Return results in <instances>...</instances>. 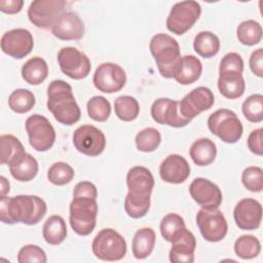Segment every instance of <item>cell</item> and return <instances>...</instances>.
I'll use <instances>...</instances> for the list:
<instances>
[{
  "instance_id": "74e56055",
  "label": "cell",
  "mask_w": 263,
  "mask_h": 263,
  "mask_svg": "<svg viewBox=\"0 0 263 263\" xmlns=\"http://www.w3.org/2000/svg\"><path fill=\"white\" fill-rule=\"evenodd\" d=\"M241 111L250 122H261L263 120V96L260 93L249 96L242 103Z\"/></svg>"
},
{
  "instance_id": "83f0119b",
  "label": "cell",
  "mask_w": 263,
  "mask_h": 263,
  "mask_svg": "<svg viewBox=\"0 0 263 263\" xmlns=\"http://www.w3.org/2000/svg\"><path fill=\"white\" fill-rule=\"evenodd\" d=\"M48 75V66L46 62L40 57H34L28 60L22 67L23 79L31 84H41Z\"/></svg>"
},
{
  "instance_id": "9a60e30c",
  "label": "cell",
  "mask_w": 263,
  "mask_h": 263,
  "mask_svg": "<svg viewBox=\"0 0 263 263\" xmlns=\"http://www.w3.org/2000/svg\"><path fill=\"white\" fill-rule=\"evenodd\" d=\"M33 46V36L26 29H12L5 32L1 37L2 51L13 59L21 60L27 57L32 51Z\"/></svg>"
},
{
  "instance_id": "4316f807",
  "label": "cell",
  "mask_w": 263,
  "mask_h": 263,
  "mask_svg": "<svg viewBox=\"0 0 263 263\" xmlns=\"http://www.w3.org/2000/svg\"><path fill=\"white\" fill-rule=\"evenodd\" d=\"M202 72V64L198 58L192 54L182 57L181 66L175 80L182 85H189L197 81Z\"/></svg>"
},
{
  "instance_id": "836d02e7",
  "label": "cell",
  "mask_w": 263,
  "mask_h": 263,
  "mask_svg": "<svg viewBox=\"0 0 263 263\" xmlns=\"http://www.w3.org/2000/svg\"><path fill=\"white\" fill-rule=\"evenodd\" d=\"M36 100L34 93L26 88H17L13 90L8 98L9 108L18 114L28 113L35 106Z\"/></svg>"
},
{
  "instance_id": "ba28073f",
  "label": "cell",
  "mask_w": 263,
  "mask_h": 263,
  "mask_svg": "<svg viewBox=\"0 0 263 263\" xmlns=\"http://www.w3.org/2000/svg\"><path fill=\"white\" fill-rule=\"evenodd\" d=\"M30 145L39 152L49 150L55 141V130L49 120L40 114L29 116L25 123Z\"/></svg>"
},
{
  "instance_id": "8d00e7d4",
  "label": "cell",
  "mask_w": 263,
  "mask_h": 263,
  "mask_svg": "<svg viewBox=\"0 0 263 263\" xmlns=\"http://www.w3.org/2000/svg\"><path fill=\"white\" fill-rule=\"evenodd\" d=\"M136 147L141 152H153L161 143V135L154 127H146L140 130L135 138Z\"/></svg>"
},
{
  "instance_id": "e575fe53",
  "label": "cell",
  "mask_w": 263,
  "mask_h": 263,
  "mask_svg": "<svg viewBox=\"0 0 263 263\" xmlns=\"http://www.w3.org/2000/svg\"><path fill=\"white\" fill-rule=\"evenodd\" d=\"M234 252L237 257L243 260L256 258L261 252L259 239L251 234L240 235L234 242Z\"/></svg>"
},
{
  "instance_id": "7a4b0ae2",
  "label": "cell",
  "mask_w": 263,
  "mask_h": 263,
  "mask_svg": "<svg viewBox=\"0 0 263 263\" xmlns=\"http://www.w3.org/2000/svg\"><path fill=\"white\" fill-rule=\"evenodd\" d=\"M47 109L54 119L65 125H72L79 121L80 108L73 95L72 86L61 79L53 80L47 87Z\"/></svg>"
},
{
  "instance_id": "52a82bcc",
  "label": "cell",
  "mask_w": 263,
  "mask_h": 263,
  "mask_svg": "<svg viewBox=\"0 0 263 263\" xmlns=\"http://www.w3.org/2000/svg\"><path fill=\"white\" fill-rule=\"evenodd\" d=\"M201 6L193 0L177 2L173 5L166 18V28L176 35H183L198 21Z\"/></svg>"
},
{
  "instance_id": "b9f144b4",
  "label": "cell",
  "mask_w": 263,
  "mask_h": 263,
  "mask_svg": "<svg viewBox=\"0 0 263 263\" xmlns=\"http://www.w3.org/2000/svg\"><path fill=\"white\" fill-rule=\"evenodd\" d=\"M241 182L251 192H261L263 189V170L259 166H248L241 174Z\"/></svg>"
},
{
  "instance_id": "f6af8a7d",
  "label": "cell",
  "mask_w": 263,
  "mask_h": 263,
  "mask_svg": "<svg viewBox=\"0 0 263 263\" xmlns=\"http://www.w3.org/2000/svg\"><path fill=\"white\" fill-rule=\"evenodd\" d=\"M73 197H89L97 199V187L89 181H81L75 185L73 190Z\"/></svg>"
},
{
  "instance_id": "cb8c5ba5",
  "label": "cell",
  "mask_w": 263,
  "mask_h": 263,
  "mask_svg": "<svg viewBox=\"0 0 263 263\" xmlns=\"http://www.w3.org/2000/svg\"><path fill=\"white\" fill-rule=\"evenodd\" d=\"M189 155L196 165L206 166L211 164L217 156L216 144L208 138L197 139L190 146Z\"/></svg>"
},
{
  "instance_id": "ab89813d",
  "label": "cell",
  "mask_w": 263,
  "mask_h": 263,
  "mask_svg": "<svg viewBox=\"0 0 263 263\" xmlns=\"http://www.w3.org/2000/svg\"><path fill=\"white\" fill-rule=\"evenodd\" d=\"M75 176L73 167L67 162L58 161L51 164L47 172L48 181L57 186H63L70 183Z\"/></svg>"
},
{
  "instance_id": "7402d4cb",
  "label": "cell",
  "mask_w": 263,
  "mask_h": 263,
  "mask_svg": "<svg viewBox=\"0 0 263 263\" xmlns=\"http://www.w3.org/2000/svg\"><path fill=\"white\" fill-rule=\"evenodd\" d=\"M126 186L128 192L151 195L154 187L153 175L147 167L136 165L127 172Z\"/></svg>"
},
{
  "instance_id": "7bdbcfd3",
  "label": "cell",
  "mask_w": 263,
  "mask_h": 263,
  "mask_svg": "<svg viewBox=\"0 0 263 263\" xmlns=\"http://www.w3.org/2000/svg\"><path fill=\"white\" fill-rule=\"evenodd\" d=\"M17 261L20 263H45L47 261L45 252L36 245L24 246L17 254Z\"/></svg>"
},
{
  "instance_id": "60d3db41",
  "label": "cell",
  "mask_w": 263,
  "mask_h": 263,
  "mask_svg": "<svg viewBox=\"0 0 263 263\" xmlns=\"http://www.w3.org/2000/svg\"><path fill=\"white\" fill-rule=\"evenodd\" d=\"M184 227H186L184 219L176 213H170L160 222V233L166 241L171 242L173 236Z\"/></svg>"
},
{
  "instance_id": "9c48e42d",
  "label": "cell",
  "mask_w": 263,
  "mask_h": 263,
  "mask_svg": "<svg viewBox=\"0 0 263 263\" xmlns=\"http://www.w3.org/2000/svg\"><path fill=\"white\" fill-rule=\"evenodd\" d=\"M67 2L64 0H35L28 8L29 21L40 29H48L66 12Z\"/></svg>"
},
{
  "instance_id": "277c9868",
  "label": "cell",
  "mask_w": 263,
  "mask_h": 263,
  "mask_svg": "<svg viewBox=\"0 0 263 263\" xmlns=\"http://www.w3.org/2000/svg\"><path fill=\"white\" fill-rule=\"evenodd\" d=\"M69 211L70 225L74 232L81 236L90 234L97 222V199L89 197H73Z\"/></svg>"
},
{
  "instance_id": "e0dca14e",
  "label": "cell",
  "mask_w": 263,
  "mask_h": 263,
  "mask_svg": "<svg viewBox=\"0 0 263 263\" xmlns=\"http://www.w3.org/2000/svg\"><path fill=\"white\" fill-rule=\"evenodd\" d=\"M189 193L193 200L203 209H217L221 205L223 195L220 188L205 178H195L190 186Z\"/></svg>"
},
{
  "instance_id": "ac0fdd59",
  "label": "cell",
  "mask_w": 263,
  "mask_h": 263,
  "mask_svg": "<svg viewBox=\"0 0 263 263\" xmlns=\"http://www.w3.org/2000/svg\"><path fill=\"white\" fill-rule=\"evenodd\" d=\"M233 218L237 227L242 230L258 229L262 220V205L254 198H243L234 206Z\"/></svg>"
},
{
  "instance_id": "ee69618b",
  "label": "cell",
  "mask_w": 263,
  "mask_h": 263,
  "mask_svg": "<svg viewBox=\"0 0 263 263\" xmlns=\"http://www.w3.org/2000/svg\"><path fill=\"white\" fill-rule=\"evenodd\" d=\"M243 72V60L237 52L226 53L219 66V74L223 73H237L242 74Z\"/></svg>"
},
{
  "instance_id": "7dc6e473",
  "label": "cell",
  "mask_w": 263,
  "mask_h": 263,
  "mask_svg": "<svg viewBox=\"0 0 263 263\" xmlns=\"http://www.w3.org/2000/svg\"><path fill=\"white\" fill-rule=\"evenodd\" d=\"M252 72L259 78L263 77V49L257 48L250 57L249 61Z\"/></svg>"
},
{
  "instance_id": "f546056e",
  "label": "cell",
  "mask_w": 263,
  "mask_h": 263,
  "mask_svg": "<svg viewBox=\"0 0 263 263\" xmlns=\"http://www.w3.org/2000/svg\"><path fill=\"white\" fill-rule=\"evenodd\" d=\"M193 48L201 58L210 59L219 52L220 40L216 34L210 31H201L194 38Z\"/></svg>"
},
{
  "instance_id": "ffe728a7",
  "label": "cell",
  "mask_w": 263,
  "mask_h": 263,
  "mask_svg": "<svg viewBox=\"0 0 263 263\" xmlns=\"http://www.w3.org/2000/svg\"><path fill=\"white\" fill-rule=\"evenodd\" d=\"M85 27L80 16L74 11L64 12L51 27V33L61 40H80L84 36Z\"/></svg>"
},
{
  "instance_id": "d6a6232c",
  "label": "cell",
  "mask_w": 263,
  "mask_h": 263,
  "mask_svg": "<svg viewBox=\"0 0 263 263\" xmlns=\"http://www.w3.org/2000/svg\"><path fill=\"white\" fill-rule=\"evenodd\" d=\"M262 27L254 21L248 20L241 22L236 30V36L238 41L247 46H253L258 44L262 39Z\"/></svg>"
},
{
  "instance_id": "5bb4252c",
  "label": "cell",
  "mask_w": 263,
  "mask_h": 263,
  "mask_svg": "<svg viewBox=\"0 0 263 263\" xmlns=\"http://www.w3.org/2000/svg\"><path fill=\"white\" fill-rule=\"evenodd\" d=\"M151 116L156 123L172 127H183L191 120L185 118L180 109V101L170 98L156 99L151 106Z\"/></svg>"
},
{
  "instance_id": "f35d334b",
  "label": "cell",
  "mask_w": 263,
  "mask_h": 263,
  "mask_svg": "<svg viewBox=\"0 0 263 263\" xmlns=\"http://www.w3.org/2000/svg\"><path fill=\"white\" fill-rule=\"evenodd\" d=\"M88 116L98 122H105L111 114L110 102L103 96L90 98L86 105Z\"/></svg>"
},
{
  "instance_id": "7c38bea8",
  "label": "cell",
  "mask_w": 263,
  "mask_h": 263,
  "mask_svg": "<svg viewBox=\"0 0 263 263\" xmlns=\"http://www.w3.org/2000/svg\"><path fill=\"white\" fill-rule=\"evenodd\" d=\"M73 144L80 153L95 157L99 156L106 147V137L101 129L91 124H83L75 129Z\"/></svg>"
},
{
  "instance_id": "681fc988",
  "label": "cell",
  "mask_w": 263,
  "mask_h": 263,
  "mask_svg": "<svg viewBox=\"0 0 263 263\" xmlns=\"http://www.w3.org/2000/svg\"><path fill=\"white\" fill-rule=\"evenodd\" d=\"M10 190V184L8 180L4 177H0V196H5Z\"/></svg>"
},
{
  "instance_id": "bcb514c9",
  "label": "cell",
  "mask_w": 263,
  "mask_h": 263,
  "mask_svg": "<svg viewBox=\"0 0 263 263\" xmlns=\"http://www.w3.org/2000/svg\"><path fill=\"white\" fill-rule=\"evenodd\" d=\"M248 148L251 152L258 156H262L263 154V146H262V128H257L251 132L247 140Z\"/></svg>"
},
{
  "instance_id": "3957f363",
  "label": "cell",
  "mask_w": 263,
  "mask_h": 263,
  "mask_svg": "<svg viewBox=\"0 0 263 263\" xmlns=\"http://www.w3.org/2000/svg\"><path fill=\"white\" fill-rule=\"evenodd\" d=\"M149 48L160 75L164 78H175L182 62L177 40L168 34L159 33L151 38Z\"/></svg>"
},
{
  "instance_id": "2e32d148",
  "label": "cell",
  "mask_w": 263,
  "mask_h": 263,
  "mask_svg": "<svg viewBox=\"0 0 263 263\" xmlns=\"http://www.w3.org/2000/svg\"><path fill=\"white\" fill-rule=\"evenodd\" d=\"M214 103L215 96L213 91L209 87L198 86L180 101V109L185 118L192 120L201 112L211 109Z\"/></svg>"
},
{
  "instance_id": "1f68e13d",
  "label": "cell",
  "mask_w": 263,
  "mask_h": 263,
  "mask_svg": "<svg viewBox=\"0 0 263 263\" xmlns=\"http://www.w3.org/2000/svg\"><path fill=\"white\" fill-rule=\"evenodd\" d=\"M38 170L39 166L36 158L29 153H27L18 162L9 166L11 176L20 182H29L33 180L36 177Z\"/></svg>"
},
{
  "instance_id": "603a6c76",
  "label": "cell",
  "mask_w": 263,
  "mask_h": 263,
  "mask_svg": "<svg viewBox=\"0 0 263 263\" xmlns=\"http://www.w3.org/2000/svg\"><path fill=\"white\" fill-rule=\"evenodd\" d=\"M27 154L22 142L13 135L5 134L0 137L1 163L11 166Z\"/></svg>"
},
{
  "instance_id": "5b68a950",
  "label": "cell",
  "mask_w": 263,
  "mask_h": 263,
  "mask_svg": "<svg viewBox=\"0 0 263 263\" xmlns=\"http://www.w3.org/2000/svg\"><path fill=\"white\" fill-rule=\"evenodd\" d=\"M210 132L227 144L236 143L242 136L243 127L237 115L226 108L218 109L208 118Z\"/></svg>"
},
{
  "instance_id": "c3c4849f",
  "label": "cell",
  "mask_w": 263,
  "mask_h": 263,
  "mask_svg": "<svg viewBox=\"0 0 263 263\" xmlns=\"http://www.w3.org/2000/svg\"><path fill=\"white\" fill-rule=\"evenodd\" d=\"M24 5L23 0H0V10L6 14L18 13Z\"/></svg>"
},
{
  "instance_id": "d590c367",
  "label": "cell",
  "mask_w": 263,
  "mask_h": 263,
  "mask_svg": "<svg viewBox=\"0 0 263 263\" xmlns=\"http://www.w3.org/2000/svg\"><path fill=\"white\" fill-rule=\"evenodd\" d=\"M115 115L122 121H133L140 113L138 101L130 96H120L114 102Z\"/></svg>"
},
{
  "instance_id": "8992f818",
  "label": "cell",
  "mask_w": 263,
  "mask_h": 263,
  "mask_svg": "<svg viewBox=\"0 0 263 263\" xmlns=\"http://www.w3.org/2000/svg\"><path fill=\"white\" fill-rule=\"evenodd\" d=\"M91 250L93 255L103 261H119L126 254L124 237L112 228H104L95 236Z\"/></svg>"
},
{
  "instance_id": "d6986e66",
  "label": "cell",
  "mask_w": 263,
  "mask_h": 263,
  "mask_svg": "<svg viewBox=\"0 0 263 263\" xmlns=\"http://www.w3.org/2000/svg\"><path fill=\"white\" fill-rule=\"evenodd\" d=\"M172 248L168 253L170 261L173 263H192L196 249V239L186 227L180 229L171 240Z\"/></svg>"
},
{
  "instance_id": "4fadbf2b",
  "label": "cell",
  "mask_w": 263,
  "mask_h": 263,
  "mask_svg": "<svg viewBox=\"0 0 263 263\" xmlns=\"http://www.w3.org/2000/svg\"><path fill=\"white\" fill-rule=\"evenodd\" d=\"M92 82L100 91L113 93L123 88L126 83V74L115 63H103L96 69Z\"/></svg>"
},
{
  "instance_id": "484cf974",
  "label": "cell",
  "mask_w": 263,
  "mask_h": 263,
  "mask_svg": "<svg viewBox=\"0 0 263 263\" xmlns=\"http://www.w3.org/2000/svg\"><path fill=\"white\" fill-rule=\"evenodd\" d=\"M155 241L156 234L152 228L144 227L137 230L132 242V251L135 258L143 260L149 257L154 249Z\"/></svg>"
},
{
  "instance_id": "6da1fadb",
  "label": "cell",
  "mask_w": 263,
  "mask_h": 263,
  "mask_svg": "<svg viewBox=\"0 0 263 263\" xmlns=\"http://www.w3.org/2000/svg\"><path fill=\"white\" fill-rule=\"evenodd\" d=\"M47 205L37 195L0 196V220L5 224L36 225L45 216Z\"/></svg>"
},
{
  "instance_id": "d4e9b609",
  "label": "cell",
  "mask_w": 263,
  "mask_h": 263,
  "mask_svg": "<svg viewBox=\"0 0 263 263\" xmlns=\"http://www.w3.org/2000/svg\"><path fill=\"white\" fill-rule=\"evenodd\" d=\"M218 89L220 93L229 100L240 98L246 89V82L242 74L223 73L219 74Z\"/></svg>"
},
{
  "instance_id": "30bf717a",
  "label": "cell",
  "mask_w": 263,
  "mask_h": 263,
  "mask_svg": "<svg viewBox=\"0 0 263 263\" xmlns=\"http://www.w3.org/2000/svg\"><path fill=\"white\" fill-rule=\"evenodd\" d=\"M196 224L202 237L210 242H218L222 240L228 231V224L225 216L218 208H201L196 215Z\"/></svg>"
},
{
  "instance_id": "f1b7e54d",
  "label": "cell",
  "mask_w": 263,
  "mask_h": 263,
  "mask_svg": "<svg viewBox=\"0 0 263 263\" xmlns=\"http://www.w3.org/2000/svg\"><path fill=\"white\" fill-rule=\"evenodd\" d=\"M44 240L52 246L62 243L67 237V225L59 215H52L46 219L42 227Z\"/></svg>"
},
{
  "instance_id": "4dcf8cb0",
  "label": "cell",
  "mask_w": 263,
  "mask_h": 263,
  "mask_svg": "<svg viewBox=\"0 0 263 263\" xmlns=\"http://www.w3.org/2000/svg\"><path fill=\"white\" fill-rule=\"evenodd\" d=\"M151 204V195L149 194H136L127 192L124 198V210L127 216L133 219H140L144 217Z\"/></svg>"
},
{
  "instance_id": "8fae6325",
  "label": "cell",
  "mask_w": 263,
  "mask_h": 263,
  "mask_svg": "<svg viewBox=\"0 0 263 263\" xmlns=\"http://www.w3.org/2000/svg\"><path fill=\"white\" fill-rule=\"evenodd\" d=\"M58 63L61 71L75 80L84 79L91 70V63L88 57L72 46L60 49L58 52Z\"/></svg>"
},
{
  "instance_id": "44dd1931",
  "label": "cell",
  "mask_w": 263,
  "mask_h": 263,
  "mask_svg": "<svg viewBox=\"0 0 263 263\" xmlns=\"http://www.w3.org/2000/svg\"><path fill=\"white\" fill-rule=\"evenodd\" d=\"M189 175L190 165L188 161L179 154L166 156L159 166V176L165 183L181 184L188 179Z\"/></svg>"
}]
</instances>
